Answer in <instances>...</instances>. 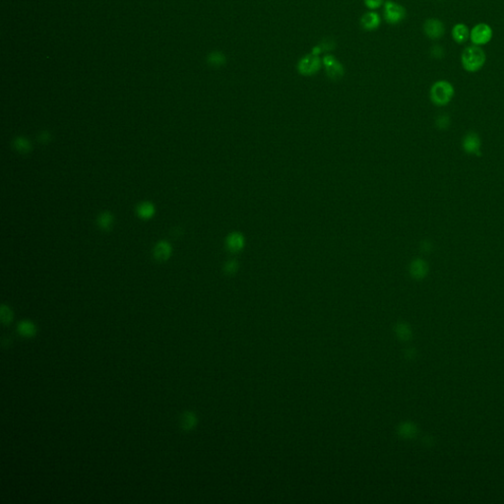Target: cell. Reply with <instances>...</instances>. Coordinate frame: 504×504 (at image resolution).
Returning a JSON list of instances; mask_svg holds the SVG:
<instances>
[{
    "mask_svg": "<svg viewBox=\"0 0 504 504\" xmlns=\"http://www.w3.org/2000/svg\"><path fill=\"white\" fill-rule=\"evenodd\" d=\"M238 269V263L235 260H229L224 265V271L226 274H233Z\"/></svg>",
    "mask_w": 504,
    "mask_h": 504,
    "instance_id": "22",
    "label": "cell"
},
{
    "mask_svg": "<svg viewBox=\"0 0 504 504\" xmlns=\"http://www.w3.org/2000/svg\"><path fill=\"white\" fill-rule=\"evenodd\" d=\"M137 214L141 219H150L155 214V207L149 202H143L137 207Z\"/></svg>",
    "mask_w": 504,
    "mask_h": 504,
    "instance_id": "14",
    "label": "cell"
},
{
    "mask_svg": "<svg viewBox=\"0 0 504 504\" xmlns=\"http://www.w3.org/2000/svg\"><path fill=\"white\" fill-rule=\"evenodd\" d=\"M361 26L364 31H375L380 27L381 17L375 11H368L364 13L361 18Z\"/></svg>",
    "mask_w": 504,
    "mask_h": 504,
    "instance_id": "10",
    "label": "cell"
},
{
    "mask_svg": "<svg viewBox=\"0 0 504 504\" xmlns=\"http://www.w3.org/2000/svg\"><path fill=\"white\" fill-rule=\"evenodd\" d=\"M414 432H415V428L413 425L405 424L401 427V433L405 436H411L414 434Z\"/></svg>",
    "mask_w": 504,
    "mask_h": 504,
    "instance_id": "23",
    "label": "cell"
},
{
    "mask_svg": "<svg viewBox=\"0 0 504 504\" xmlns=\"http://www.w3.org/2000/svg\"><path fill=\"white\" fill-rule=\"evenodd\" d=\"M171 254V246L166 241H160L154 248V256L160 261L167 260Z\"/></svg>",
    "mask_w": 504,
    "mask_h": 504,
    "instance_id": "13",
    "label": "cell"
},
{
    "mask_svg": "<svg viewBox=\"0 0 504 504\" xmlns=\"http://www.w3.org/2000/svg\"><path fill=\"white\" fill-rule=\"evenodd\" d=\"M407 16L406 8L393 0H387L383 5V18L390 25H398Z\"/></svg>",
    "mask_w": 504,
    "mask_h": 504,
    "instance_id": "3",
    "label": "cell"
},
{
    "mask_svg": "<svg viewBox=\"0 0 504 504\" xmlns=\"http://www.w3.org/2000/svg\"><path fill=\"white\" fill-rule=\"evenodd\" d=\"M197 422L196 416L191 412H186L181 417V427L184 430H191Z\"/></svg>",
    "mask_w": 504,
    "mask_h": 504,
    "instance_id": "16",
    "label": "cell"
},
{
    "mask_svg": "<svg viewBox=\"0 0 504 504\" xmlns=\"http://www.w3.org/2000/svg\"><path fill=\"white\" fill-rule=\"evenodd\" d=\"M397 332H398L399 336L404 338V339H407L409 337V335H410V332H409V330L407 329V327L405 325H400L398 327V331Z\"/></svg>",
    "mask_w": 504,
    "mask_h": 504,
    "instance_id": "24",
    "label": "cell"
},
{
    "mask_svg": "<svg viewBox=\"0 0 504 504\" xmlns=\"http://www.w3.org/2000/svg\"><path fill=\"white\" fill-rule=\"evenodd\" d=\"M486 61L484 51L477 46L467 47L461 55V64L465 71L475 73L479 71Z\"/></svg>",
    "mask_w": 504,
    "mask_h": 504,
    "instance_id": "1",
    "label": "cell"
},
{
    "mask_svg": "<svg viewBox=\"0 0 504 504\" xmlns=\"http://www.w3.org/2000/svg\"><path fill=\"white\" fill-rule=\"evenodd\" d=\"M50 139H51V136H50V133H48V132H43L40 135V140L42 142H48Z\"/></svg>",
    "mask_w": 504,
    "mask_h": 504,
    "instance_id": "26",
    "label": "cell"
},
{
    "mask_svg": "<svg viewBox=\"0 0 504 504\" xmlns=\"http://www.w3.org/2000/svg\"><path fill=\"white\" fill-rule=\"evenodd\" d=\"M13 319V312L12 310L6 307V306H2L1 307V320L4 324H9Z\"/></svg>",
    "mask_w": 504,
    "mask_h": 504,
    "instance_id": "19",
    "label": "cell"
},
{
    "mask_svg": "<svg viewBox=\"0 0 504 504\" xmlns=\"http://www.w3.org/2000/svg\"><path fill=\"white\" fill-rule=\"evenodd\" d=\"M322 65L325 69L326 75L331 80H340L345 75V67L334 56L326 55L322 58Z\"/></svg>",
    "mask_w": 504,
    "mask_h": 504,
    "instance_id": "6",
    "label": "cell"
},
{
    "mask_svg": "<svg viewBox=\"0 0 504 504\" xmlns=\"http://www.w3.org/2000/svg\"><path fill=\"white\" fill-rule=\"evenodd\" d=\"M433 49L431 50V53L432 55L434 56V57H437V56H443V50L440 48V47H432Z\"/></svg>",
    "mask_w": 504,
    "mask_h": 504,
    "instance_id": "25",
    "label": "cell"
},
{
    "mask_svg": "<svg viewBox=\"0 0 504 504\" xmlns=\"http://www.w3.org/2000/svg\"><path fill=\"white\" fill-rule=\"evenodd\" d=\"M423 33L430 40H439L445 34L443 22L436 18H429L423 23Z\"/></svg>",
    "mask_w": 504,
    "mask_h": 504,
    "instance_id": "7",
    "label": "cell"
},
{
    "mask_svg": "<svg viewBox=\"0 0 504 504\" xmlns=\"http://www.w3.org/2000/svg\"><path fill=\"white\" fill-rule=\"evenodd\" d=\"M463 150L468 155H476L480 156V138L479 136L475 132H469L467 135L464 136L462 141Z\"/></svg>",
    "mask_w": 504,
    "mask_h": 504,
    "instance_id": "8",
    "label": "cell"
},
{
    "mask_svg": "<svg viewBox=\"0 0 504 504\" xmlns=\"http://www.w3.org/2000/svg\"><path fill=\"white\" fill-rule=\"evenodd\" d=\"M470 29L464 23H458L452 28V38L457 44H464L470 40Z\"/></svg>",
    "mask_w": 504,
    "mask_h": 504,
    "instance_id": "12",
    "label": "cell"
},
{
    "mask_svg": "<svg viewBox=\"0 0 504 504\" xmlns=\"http://www.w3.org/2000/svg\"><path fill=\"white\" fill-rule=\"evenodd\" d=\"M322 59L319 56H315L313 54H308L303 56L297 64L298 72L303 76H313L322 67Z\"/></svg>",
    "mask_w": 504,
    "mask_h": 504,
    "instance_id": "4",
    "label": "cell"
},
{
    "mask_svg": "<svg viewBox=\"0 0 504 504\" xmlns=\"http://www.w3.org/2000/svg\"><path fill=\"white\" fill-rule=\"evenodd\" d=\"M97 223L103 230H109L113 224V216L110 212H104L98 217Z\"/></svg>",
    "mask_w": 504,
    "mask_h": 504,
    "instance_id": "15",
    "label": "cell"
},
{
    "mask_svg": "<svg viewBox=\"0 0 504 504\" xmlns=\"http://www.w3.org/2000/svg\"><path fill=\"white\" fill-rule=\"evenodd\" d=\"M385 0H364V5L370 10L374 11L376 9H379L382 5H384Z\"/></svg>",
    "mask_w": 504,
    "mask_h": 504,
    "instance_id": "21",
    "label": "cell"
},
{
    "mask_svg": "<svg viewBox=\"0 0 504 504\" xmlns=\"http://www.w3.org/2000/svg\"><path fill=\"white\" fill-rule=\"evenodd\" d=\"M18 331L23 337H33L37 330L36 326L30 321H22L18 325Z\"/></svg>",
    "mask_w": 504,
    "mask_h": 504,
    "instance_id": "17",
    "label": "cell"
},
{
    "mask_svg": "<svg viewBox=\"0 0 504 504\" xmlns=\"http://www.w3.org/2000/svg\"><path fill=\"white\" fill-rule=\"evenodd\" d=\"M428 272L427 263L422 259H415L410 265V274L417 280L423 279Z\"/></svg>",
    "mask_w": 504,
    "mask_h": 504,
    "instance_id": "11",
    "label": "cell"
},
{
    "mask_svg": "<svg viewBox=\"0 0 504 504\" xmlns=\"http://www.w3.org/2000/svg\"><path fill=\"white\" fill-rule=\"evenodd\" d=\"M455 94L454 86L447 80H439L432 84L429 97L431 102L438 107H443L448 105Z\"/></svg>",
    "mask_w": 504,
    "mask_h": 504,
    "instance_id": "2",
    "label": "cell"
},
{
    "mask_svg": "<svg viewBox=\"0 0 504 504\" xmlns=\"http://www.w3.org/2000/svg\"><path fill=\"white\" fill-rule=\"evenodd\" d=\"M493 37L492 28L486 23H477L470 31V40L473 45L481 47L488 44Z\"/></svg>",
    "mask_w": 504,
    "mask_h": 504,
    "instance_id": "5",
    "label": "cell"
},
{
    "mask_svg": "<svg viewBox=\"0 0 504 504\" xmlns=\"http://www.w3.org/2000/svg\"><path fill=\"white\" fill-rule=\"evenodd\" d=\"M14 148L21 154H27L31 151L32 147H31V144L30 142L24 138V137H17L15 140H14Z\"/></svg>",
    "mask_w": 504,
    "mask_h": 504,
    "instance_id": "18",
    "label": "cell"
},
{
    "mask_svg": "<svg viewBox=\"0 0 504 504\" xmlns=\"http://www.w3.org/2000/svg\"><path fill=\"white\" fill-rule=\"evenodd\" d=\"M436 126L440 129V130H445L449 127L450 125V117L446 114H441L439 115L437 118H436Z\"/></svg>",
    "mask_w": 504,
    "mask_h": 504,
    "instance_id": "20",
    "label": "cell"
},
{
    "mask_svg": "<svg viewBox=\"0 0 504 504\" xmlns=\"http://www.w3.org/2000/svg\"><path fill=\"white\" fill-rule=\"evenodd\" d=\"M245 246V238L242 233L233 231L225 238V247L231 253H238Z\"/></svg>",
    "mask_w": 504,
    "mask_h": 504,
    "instance_id": "9",
    "label": "cell"
}]
</instances>
